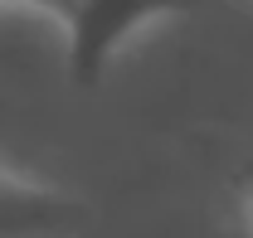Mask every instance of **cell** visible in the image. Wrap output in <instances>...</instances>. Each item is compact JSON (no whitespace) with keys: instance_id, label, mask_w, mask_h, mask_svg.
<instances>
[{"instance_id":"cell-1","label":"cell","mask_w":253,"mask_h":238,"mask_svg":"<svg viewBox=\"0 0 253 238\" xmlns=\"http://www.w3.org/2000/svg\"><path fill=\"white\" fill-rule=\"evenodd\" d=\"M205 0H83L78 15L68 20V68L73 83H97L107 73L112 54L126 44V34H136L156 15H185L200 10Z\"/></svg>"},{"instance_id":"cell-2","label":"cell","mask_w":253,"mask_h":238,"mask_svg":"<svg viewBox=\"0 0 253 238\" xmlns=\"http://www.w3.org/2000/svg\"><path fill=\"white\" fill-rule=\"evenodd\" d=\"M78 224H83L78 199L0 170V238H68Z\"/></svg>"},{"instance_id":"cell-3","label":"cell","mask_w":253,"mask_h":238,"mask_svg":"<svg viewBox=\"0 0 253 238\" xmlns=\"http://www.w3.org/2000/svg\"><path fill=\"white\" fill-rule=\"evenodd\" d=\"M25 5H34V10H44V15H54V20L68 25V20L78 15V5H83V0H25Z\"/></svg>"}]
</instances>
